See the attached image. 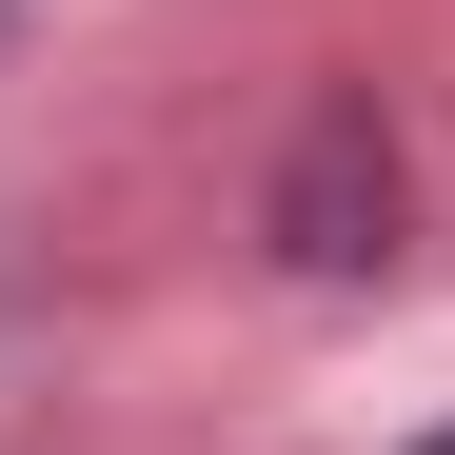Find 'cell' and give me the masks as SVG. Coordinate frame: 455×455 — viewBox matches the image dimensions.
I'll use <instances>...</instances> for the list:
<instances>
[{"mask_svg":"<svg viewBox=\"0 0 455 455\" xmlns=\"http://www.w3.org/2000/svg\"><path fill=\"white\" fill-rule=\"evenodd\" d=\"M277 238L317 258V277H356V258H396V159H376V119L337 100L317 139H297V198H277Z\"/></svg>","mask_w":455,"mask_h":455,"instance_id":"cell-1","label":"cell"},{"mask_svg":"<svg viewBox=\"0 0 455 455\" xmlns=\"http://www.w3.org/2000/svg\"><path fill=\"white\" fill-rule=\"evenodd\" d=\"M416 455H455V435H416Z\"/></svg>","mask_w":455,"mask_h":455,"instance_id":"cell-2","label":"cell"}]
</instances>
